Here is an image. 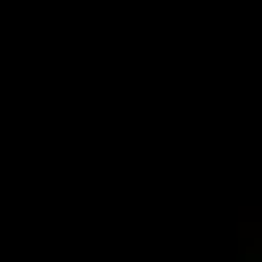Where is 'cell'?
<instances>
[{
    "label": "cell",
    "instance_id": "obj_1",
    "mask_svg": "<svg viewBox=\"0 0 262 262\" xmlns=\"http://www.w3.org/2000/svg\"><path fill=\"white\" fill-rule=\"evenodd\" d=\"M254 262H262V230H254Z\"/></svg>",
    "mask_w": 262,
    "mask_h": 262
}]
</instances>
